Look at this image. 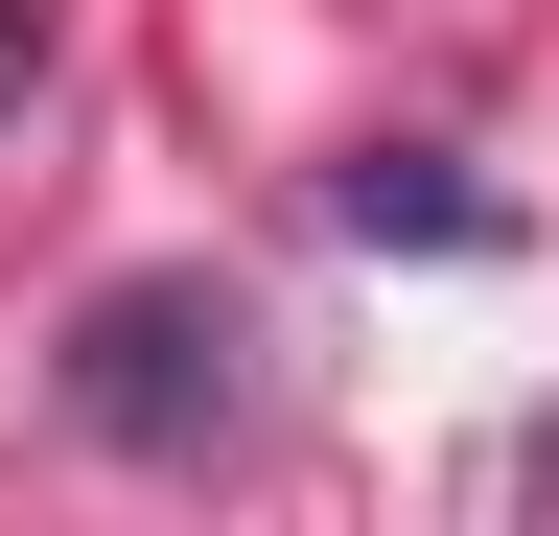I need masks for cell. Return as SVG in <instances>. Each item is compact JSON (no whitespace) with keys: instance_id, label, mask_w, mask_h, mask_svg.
<instances>
[{"instance_id":"6da1fadb","label":"cell","mask_w":559,"mask_h":536,"mask_svg":"<svg viewBox=\"0 0 559 536\" xmlns=\"http://www.w3.org/2000/svg\"><path fill=\"white\" fill-rule=\"evenodd\" d=\"M47 396H70V443H117V466H257L280 443V326L234 281H94L70 350H47Z\"/></svg>"},{"instance_id":"7a4b0ae2","label":"cell","mask_w":559,"mask_h":536,"mask_svg":"<svg viewBox=\"0 0 559 536\" xmlns=\"http://www.w3.org/2000/svg\"><path fill=\"white\" fill-rule=\"evenodd\" d=\"M326 211H349V234H419V257H489V234H513V211H489V187H443V164H349Z\"/></svg>"},{"instance_id":"3957f363","label":"cell","mask_w":559,"mask_h":536,"mask_svg":"<svg viewBox=\"0 0 559 536\" xmlns=\"http://www.w3.org/2000/svg\"><path fill=\"white\" fill-rule=\"evenodd\" d=\"M24 94H47V0H0V141H24Z\"/></svg>"},{"instance_id":"277c9868","label":"cell","mask_w":559,"mask_h":536,"mask_svg":"<svg viewBox=\"0 0 559 536\" xmlns=\"http://www.w3.org/2000/svg\"><path fill=\"white\" fill-rule=\"evenodd\" d=\"M513 490H559V420H536V443H513Z\"/></svg>"}]
</instances>
